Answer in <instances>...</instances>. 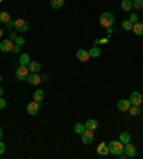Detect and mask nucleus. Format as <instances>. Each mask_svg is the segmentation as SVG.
I'll return each mask as SVG.
<instances>
[{
	"label": "nucleus",
	"instance_id": "1",
	"mask_svg": "<svg viewBox=\"0 0 143 159\" xmlns=\"http://www.w3.org/2000/svg\"><path fill=\"white\" fill-rule=\"evenodd\" d=\"M107 146H109V152H110L112 155L120 156L123 153V148H125V145H123L120 141H110Z\"/></svg>",
	"mask_w": 143,
	"mask_h": 159
},
{
	"label": "nucleus",
	"instance_id": "2",
	"mask_svg": "<svg viewBox=\"0 0 143 159\" xmlns=\"http://www.w3.org/2000/svg\"><path fill=\"white\" fill-rule=\"evenodd\" d=\"M99 22H100V25L103 26V27H112V25L114 23V16L110 12H105L100 14V17H99Z\"/></svg>",
	"mask_w": 143,
	"mask_h": 159
},
{
	"label": "nucleus",
	"instance_id": "3",
	"mask_svg": "<svg viewBox=\"0 0 143 159\" xmlns=\"http://www.w3.org/2000/svg\"><path fill=\"white\" fill-rule=\"evenodd\" d=\"M14 76H16V79L20 80V82L26 80L27 79V76H29V67L27 66H19V69H16Z\"/></svg>",
	"mask_w": 143,
	"mask_h": 159
},
{
	"label": "nucleus",
	"instance_id": "4",
	"mask_svg": "<svg viewBox=\"0 0 143 159\" xmlns=\"http://www.w3.org/2000/svg\"><path fill=\"white\" fill-rule=\"evenodd\" d=\"M80 136H82V142L85 143V145L92 143V142H93V139H94V135H93V130H92V129H85Z\"/></svg>",
	"mask_w": 143,
	"mask_h": 159
},
{
	"label": "nucleus",
	"instance_id": "5",
	"mask_svg": "<svg viewBox=\"0 0 143 159\" xmlns=\"http://www.w3.org/2000/svg\"><path fill=\"white\" fill-rule=\"evenodd\" d=\"M13 47H14V45H13V42L10 40V39H3L2 43H0V50L3 52V53L13 52Z\"/></svg>",
	"mask_w": 143,
	"mask_h": 159
},
{
	"label": "nucleus",
	"instance_id": "6",
	"mask_svg": "<svg viewBox=\"0 0 143 159\" xmlns=\"http://www.w3.org/2000/svg\"><path fill=\"white\" fill-rule=\"evenodd\" d=\"M13 27H14L17 32L25 33L26 30L29 29V25L26 23V20H23V19H17V20H14V25H13Z\"/></svg>",
	"mask_w": 143,
	"mask_h": 159
},
{
	"label": "nucleus",
	"instance_id": "7",
	"mask_svg": "<svg viewBox=\"0 0 143 159\" xmlns=\"http://www.w3.org/2000/svg\"><path fill=\"white\" fill-rule=\"evenodd\" d=\"M130 103L132 105H135V106H140L142 105V102H143V96L140 95L139 92H132L130 93Z\"/></svg>",
	"mask_w": 143,
	"mask_h": 159
},
{
	"label": "nucleus",
	"instance_id": "8",
	"mask_svg": "<svg viewBox=\"0 0 143 159\" xmlns=\"http://www.w3.org/2000/svg\"><path fill=\"white\" fill-rule=\"evenodd\" d=\"M123 152H125V155L127 156V158H133V156L136 155V148L132 145L130 142L126 143L125 145V148H123Z\"/></svg>",
	"mask_w": 143,
	"mask_h": 159
},
{
	"label": "nucleus",
	"instance_id": "9",
	"mask_svg": "<svg viewBox=\"0 0 143 159\" xmlns=\"http://www.w3.org/2000/svg\"><path fill=\"white\" fill-rule=\"evenodd\" d=\"M26 110H27L29 115H37V112H39V103H37L36 101L30 102V103H27V106H26Z\"/></svg>",
	"mask_w": 143,
	"mask_h": 159
},
{
	"label": "nucleus",
	"instance_id": "10",
	"mask_svg": "<svg viewBox=\"0 0 143 159\" xmlns=\"http://www.w3.org/2000/svg\"><path fill=\"white\" fill-rule=\"evenodd\" d=\"M26 80H27L29 85H32V86H37V85L42 82V78L37 75V73H32V75L27 76V79Z\"/></svg>",
	"mask_w": 143,
	"mask_h": 159
},
{
	"label": "nucleus",
	"instance_id": "11",
	"mask_svg": "<svg viewBox=\"0 0 143 159\" xmlns=\"http://www.w3.org/2000/svg\"><path fill=\"white\" fill-rule=\"evenodd\" d=\"M27 67H29V70L32 72V73H39L40 69H42V65L37 62V60H30V63L27 65Z\"/></svg>",
	"mask_w": 143,
	"mask_h": 159
},
{
	"label": "nucleus",
	"instance_id": "12",
	"mask_svg": "<svg viewBox=\"0 0 143 159\" xmlns=\"http://www.w3.org/2000/svg\"><path fill=\"white\" fill-rule=\"evenodd\" d=\"M130 101H126V99H120V101L117 102V109L120 110V112H126V110H129V108H130Z\"/></svg>",
	"mask_w": 143,
	"mask_h": 159
},
{
	"label": "nucleus",
	"instance_id": "13",
	"mask_svg": "<svg viewBox=\"0 0 143 159\" xmlns=\"http://www.w3.org/2000/svg\"><path fill=\"white\" fill-rule=\"evenodd\" d=\"M76 58L80 60V62H87L90 59V54L87 50H85V49H80V50H77V53H76Z\"/></svg>",
	"mask_w": 143,
	"mask_h": 159
},
{
	"label": "nucleus",
	"instance_id": "14",
	"mask_svg": "<svg viewBox=\"0 0 143 159\" xmlns=\"http://www.w3.org/2000/svg\"><path fill=\"white\" fill-rule=\"evenodd\" d=\"M132 30H133V33H135L136 36H143V23H140V22L133 23Z\"/></svg>",
	"mask_w": 143,
	"mask_h": 159
},
{
	"label": "nucleus",
	"instance_id": "15",
	"mask_svg": "<svg viewBox=\"0 0 143 159\" xmlns=\"http://www.w3.org/2000/svg\"><path fill=\"white\" fill-rule=\"evenodd\" d=\"M97 153H99V155H102V156L109 155V153H110V152H109V146H107L105 142H102L97 146Z\"/></svg>",
	"mask_w": 143,
	"mask_h": 159
},
{
	"label": "nucleus",
	"instance_id": "16",
	"mask_svg": "<svg viewBox=\"0 0 143 159\" xmlns=\"http://www.w3.org/2000/svg\"><path fill=\"white\" fill-rule=\"evenodd\" d=\"M120 7H122L123 12H130L132 7H133V3H132V0H122Z\"/></svg>",
	"mask_w": 143,
	"mask_h": 159
},
{
	"label": "nucleus",
	"instance_id": "17",
	"mask_svg": "<svg viewBox=\"0 0 143 159\" xmlns=\"http://www.w3.org/2000/svg\"><path fill=\"white\" fill-rule=\"evenodd\" d=\"M43 97H45V92H43L42 89H37L36 92L33 93V99H34L37 103H40V102L43 101Z\"/></svg>",
	"mask_w": 143,
	"mask_h": 159
},
{
	"label": "nucleus",
	"instance_id": "18",
	"mask_svg": "<svg viewBox=\"0 0 143 159\" xmlns=\"http://www.w3.org/2000/svg\"><path fill=\"white\" fill-rule=\"evenodd\" d=\"M19 63H20V66H27L29 63H30V56L27 53H23L19 58Z\"/></svg>",
	"mask_w": 143,
	"mask_h": 159
},
{
	"label": "nucleus",
	"instance_id": "19",
	"mask_svg": "<svg viewBox=\"0 0 143 159\" xmlns=\"http://www.w3.org/2000/svg\"><path fill=\"white\" fill-rule=\"evenodd\" d=\"M119 141L123 143V145H126V143L130 142V135L127 133V132H122L120 136H119Z\"/></svg>",
	"mask_w": 143,
	"mask_h": 159
},
{
	"label": "nucleus",
	"instance_id": "20",
	"mask_svg": "<svg viewBox=\"0 0 143 159\" xmlns=\"http://www.w3.org/2000/svg\"><path fill=\"white\" fill-rule=\"evenodd\" d=\"M86 129H92V130H96V128H97V122L94 121V119H89V121L85 123Z\"/></svg>",
	"mask_w": 143,
	"mask_h": 159
},
{
	"label": "nucleus",
	"instance_id": "21",
	"mask_svg": "<svg viewBox=\"0 0 143 159\" xmlns=\"http://www.w3.org/2000/svg\"><path fill=\"white\" fill-rule=\"evenodd\" d=\"M129 112H130L132 116H137V115H140V106L130 105V108H129Z\"/></svg>",
	"mask_w": 143,
	"mask_h": 159
},
{
	"label": "nucleus",
	"instance_id": "22",
	"mask_svg": "<svg viewBox=\"0 0 143 159\" xmlns=\"http://www.w3.org/2000/svg\"><path fill=\"white\" fill-rule=\"evenodd\" d=\"M0 22L2 23H9L10 22V14L7 12H0Z\"/></svg>",
	"mask_w": 143,
	"mask_h": 159
},
{
	"label": "nucleus",
	"instance_id": "23",
	"mask_svg": "<svg viewBox=\"0 0 143 159\" xmlns=\"http://www.w3.org/2000/svg\"><path fill=\"white\" fill-rule=\"evenodd\" d=\"M89 54H90V58H99V56H100V49L96 47V46H93L89 50Z\"/></svg>",
	"mask_w": 143,
	"mask_h": 159
},
{
	"label": "nucleus",
	"instance_id": "24",
	"mask_svg": "<svg viewBox=\"0 0 143 159\" xmlns=\"http://www.w3.org/2000/svg\"><path fill=\"white\" fill-rule=\"evenodd\" d=\"M85 129H86V126L83 125V123H80V122L74 125V132H76V133H79V135H82V133H83V130H85Z\"/></svg>",
	"mask_w": 143,
	"mask_h": 159
},
{
	"label": "nucleus",
	"instance_id": "25",
	"mask_svg": "<svg viewBox=\"0 0 143 159\" xmlns=\"http://www.w3.org/2000/svg\"><path fill=\"white\" fill-rule=\"evenodd\" d=\"M122 27H123V30H126V32H129V30H132V27H133V23H132L130 20H123Z\"/></svg>",
	"mask_w": 143,
	"mask_h": 159
},
{
	"label": "nucleus",
	"instance_id": "26",
	"mask_svg": "<svg viewBox=\"0 0 143 159\" xmlns=\"http://www.w3.org/2000/svg\"><path fill=\"white\" fill-rule=\"evenodd\" d=\"M65 4V0H52V7L53 9H60Z\"/></svg>",
	"mask_w": 143,
	"mask_h": 159
},
{
	"label": "nucleus",
	"instance_id": "27",
	"mask_svg": "<svg viewBox=\"0 0 143 159\" xmlns=\"http://www.w3.org/2000/svg\"><path fill=\"white\" fill-rule=\"evenodd\" d=\"M132 3H133V7H135L136 10H140V9H143V0H133Z\"/></svg>",
	"mask_w": 143,
	"mask_h": 159
},
{
	"label": "nucleus",
	"instance_id": "28",
	"mask_svg": "<svg viewBox=\"0 0 143 159\" xmlns=\"http://www.w3.org/2000/svg\"><path fill=\"white\" fill-rule=\"evenodd\" d=\"M129 20H130L132 23H136V22H139V20H137V16H136V13H132L130 17H129Z\"/></svg>",
	"mask_w": 143,
	"mask_h": 159
},
{
	"label": "nucleus",
	"instance_id": "29",
	"mask_svg": "<svg viewBox=\"0 0 143 159\" xmlns=\"http://www.w3.org/2000/svg\"><path fill=\"white\" fill-rule=\"evenodd\" d=\"M23 43H25V39L23 38H16V45L17 46H22Z\"/></svg>",
	"mask_w": 143,
	"mask_h": 159
},
{
	"label": "nucleus",
	"instance_id": "30",
	"mask_svg": "<svg viewBox=\"0 0 143 159\" xmlns=\"http://www.w3.org/2000/svg\"><path fill=\"white\" fill-rule=\"evenodd\" d=\"M4 106H6V102H4V99L2 96H0V109H3Z\"/></svg>",
	"mask_w": 143,
	"mask_h": 159
},
{
	"label": "nucleus",
	"instance_id": "31",
	"mask_svg": "<svg viewBox=\"0 0 143 159\" xmlns=\"http://www.w3.org/2000/svg\"><path fill=\"white\" fill-rule=\"evenodd\" d=\"M3 152H4V143L2 142V141H0V155H2Z\"/></svg>",
	"mask_w": 143,
	"mask_h": 159
},
{
	"label": "nucleus",
	"instance_id": "32",
	"mask_svg": "<svg viewBox=\"0 0 143 159\" xmlns=\"http://www.w3.org/2000/svg\"><path fill=\"white\" fill-rule=\"evenodd\" d=\"M13 52H14V53H19V52H20V46L14 45V47H13Z\"/></svg>",
	"mask_w": 143,
	"mask_h": 159
},
{
	"label": "nucleus",
	"instance_id": "33",
	"mask_svg": "<svg viewBox=\"0 0 143 159\" xmlns=\"http://www.w3.org/2000/svg\"><path fill=\"white\" fill-rule=\"evenodd\" d=\"M10 40H12V42H13V40H16V34H14V33L10 34Z\"/></svg>",
	"mask_w": 143,
	"mask_h": 159
},
{
	"label": "nucleus",
	"instance_id": "34",
	"mask_svg": "<svg viewBox=\"0 0 143 159\" xmlns=\"http://www.w3.org/2000/svg\"><path fill=\"white\" fill-rule=\"evenodd\" d=\"M3 138V130H2V128H0V139Z\"/></svg>",
	"mask_w": 143,
	"mask_h": 159
},
{
	"label": "nucleus",
	"instance_id": "35",
	"mask_svg": "<svg viewBox=\"0 0 143 159\" xmlns=\"http://www.w3.org/2000/svg\"><path fill=\"white\" fill-rule=\"evenodd\" d=\"M2 95H3V88L0 86V96H2Z\"/></svg>",
	"mask_w": 143,
	"mask_h": 159
},
{
	"label": "nucleus",
	"instance_id": "36",
	"mask_svg": "<svg viewBox=\"0 0 143 159\" xmlns=\"http://www.w3.org/2000/svg\"><path fill=\"white\" fill-rule=\"evenodd\" d=\"M0 83H2V75H0Z\"/></svg>",
	"mask_w": 143,
	"mask_h": 159
},
{
	"label": "nucleus",
	"instance_id": "37",
	"mask_svg": "<svg viewBox=\"0 0 143 159\" xmlns=\"http://www.w3.org/2000/svg\"><path fill=\"white\" fill-rule=\"evenodd\" d=\"M2 2H3V0H0V3H2Z\"/></svg>",
	"mask_w": 143,
	"mask_h": 159
}]
</instances>
